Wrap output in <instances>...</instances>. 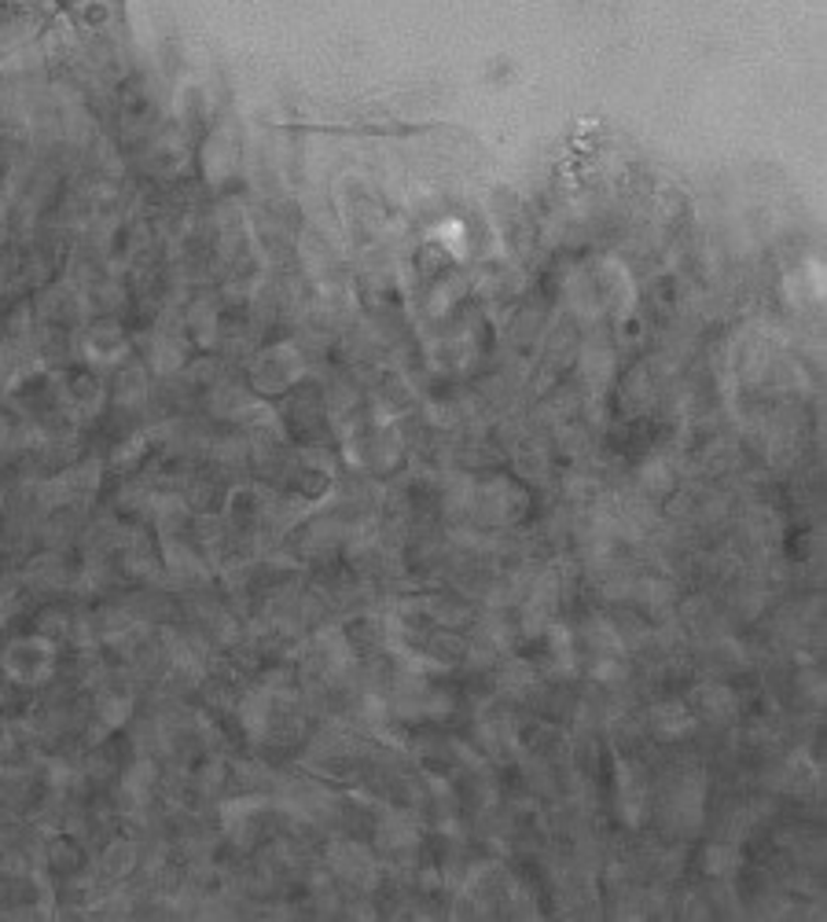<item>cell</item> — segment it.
<instances>
[{
  "label": "cell",
  "instance_id": "1",
  "mask_svg": "<svg viewBox=\"0 0 827 922\" xmlns=\"http://www.w3.org/2000/svg\"><path fill=\"white\" fill-rule=\"evenodd\" d=\"M59 4L67 8L78 23H100V19L111 15V8L118 4V0H59Z\"/></svg>",
  "mask_w": 827,
  "mask_h": 922
}]
</instances>
